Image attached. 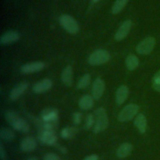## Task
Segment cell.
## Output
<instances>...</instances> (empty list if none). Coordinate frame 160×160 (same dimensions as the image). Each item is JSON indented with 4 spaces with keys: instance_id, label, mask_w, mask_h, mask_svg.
Listing matches in <instances>:
<instances>
[{
    "instance_id": "f546056e",
    "label": "cell",
    "mask_w": 160,
    "mask_h": 160,
    "mask_svg": "<svg viewBox=\"0 0 160 160\" xmlns=\"http://www.w3.org/2000/svg\"><path fill=\"white\" fill-rule=\"evenodd\" d=\"M0 158L1 160H5L6 158V153L3 145L0 144Z\"/></svg>"
},
{
    "instance_id": "9c48e42d",
    "label": "cell",
    "mask_w": 160,
    "mask_h": 160,
    "mask_svg": "<svg viewBox=\"0 0 160 160\" xmlns=\"http://www.w3.org/2000/svg\"><path fill=\"white\" fill-rule=\"evenodd\" d=\"M41 117L43 122L56 124L59 118L58 111L54 108H46L42 111Z\"/></svg>"
},
{
    "instance_id": "5b68a950",
    "label": "cell",
    "mask_w": 160,
    "mask_h": 160,
    "mask_svg": "<svg viewBox=\"0 0 160 160\" xmlns=\"http://www.w3.org/2000/svg\"><path fill=\"white\" fill-rule=\"evenodd\" d=\"M139 107L136 104H129L124 106L118 115V119L121 122L131 121L138 113Z\"/></svg>"
},
{
    "instance_id": "8992f818",
    "label": "cell",
    "mask_w": 160,
    "mask_h": 160,
    "mask_svg": "<svg viewBox=\"0 0 160 160\" xmlns=\"http://www.w3.org/2000/svg\"><path fill=\"white\" fill-rule=\"evenodd\" d=\"M156 44V41L152 37H148L138 43L136 47V52L142 55H146L149 54Z\"/></svg>"
},
{
    "instance_id": "52a82bcc",
    "label": "cell",
    "mask_w": 160,
    "mask_h": 160,
    "mask_svg": "<svg viewBox=\"0 0 160 160\" xmlns=\"http://www.w3.org/2000/svg\"><path fill=\"white\" fill-rule=\"evenodd\" d=\"M39 140L44 144L51 146L56 143L57 137L53 129H48L42 128L41 129L38 134Z\"/></svg>"
},
{
    "instance_id": "4fadbf2b",
    "label": "cell",
    "mask_w": 160,
    "mask_h": 160,
    "mask_svg": "<svg viewBox=\"0 0 160 160\" xmlns=\"http://www.w3.org/2000/svg\"><path fill=\"white\" fill-rule=\"evenodd\" d=\"M28 83L26 81L21 82L16 84L11 91L9 98L12 101L18 99L28 89Z\"/></svg>"
},
{
    "instance_id": "3957f363",
    "label": "cell",
    "mask_w": 160,
    "mask_h": 160,
    "mask_svg": "<svg viewBox=\"0 0 160 160\" xmlns=\"http://www.w3.org/2000/svg\"><path fill=\"white\" fill-rule=\"evenodd\" d=\"M59 22L63 29L68 33L76 34L79 31V26L77 21L71 15L63 14L59 18Z\"/></svg>"
},
{
    "instance_id": "484cf974",
    "label": "cell",
    "mask_w": 160,
    "mask_h": 160,
    "mask_svg": "<svg viewBox=\"0 0 160 160\" xmlns=\"http://www.w3.org/2000/svg\"><path fill=\"white\" fill-rule=\"evenodd\" d=\"M152 85L156 91L160 92V70L154 76L152 80Z\"/></svg>"
},
{
    "instance_id": "44dd1931",
    "label": "cell",
    "mask_w": 160,
    "mask_h": 160,
    "mask_svg": "<svg viewBox=\"0 0 160 160\" xmlns=\"http://www.w3.org/2000/svg\"><path fill=\"white\" fill-rule=\"evenodd\" d=\"M126 68L130 70H134L139 65V59L136 56L133 54H129L125 61Z\"/></svg>"
},
{
    "instance_id": "4316f807",
    "label": "cell",
    "mask_w": 160,
    "mask_h": 160,
    "mask_svg": "<svg viewBox=\"0 0 160 160\" xmlns=\"http://www.w3.org/2000/svg\"><path fill=\"white\" fill-rule=\"evenodd\" d=\"M95 122V119L94 115L89 114L87 116L86 118V121L84 124V128L86 129H90L92 126H94Z\"/></svg>"
},
{
    "instance_id": "f1b7e54d",
    "label": "cell",
    "mask_w": 160,
    "mask_h": 160,
    "mask_svg": "<svg viewBox=\"0 0 160 160\" xmlns=\"http://www.w3.org/2000/svg\"><path fill=\"white\" fill-rule=\"evenodd\" d=\"M43 160H60V159L57 154L53 152H49L44 156Z\"/></svg>"
},
{
    "instance_id": "1f68e13d",
    "label": "cell",
    "mask_w": 160,
    "mask_h": 160,
    "mask_svg": "<svg viewBox=\"0 0 160 160\" xmlns=\"http://www.w3.org/2000/svg\"><path fill=\"white\" fill-rule=\"evenodd\" d=\"M59 149L62 153H66V152H67L66 148H64V146H59Z\"/></svg>"
},
{
    "instance_id": "e0dca14e",
    "label": "cell",
    "mask_w": 160,
    "mask_h": 160,
    "mask_svg": "<svg viewBox=\"0 0 160 160\" xmlns=\"http://www.w3.org/2000/svg\"><path fill=\"white\" fill-rule=\"evenodd\" d=\"M61 80L65 86L68 87L72 86L73 80V71L72 68L71 66H67L63 69L61 73Z\"/></svg>"
},
{
    "instance_id": "cb8c5ba5",
    "label": "cell",
    "mask_w": 160,
    "mask_h": 160,
    "mask_svg": "<svg viewBox=\"0 0 160 160\" xmlns=\"http://www.w3.org/2000/svg\"><path fill=\"white\" fill-rule=\"evenodd\" d=\"M91 76L89 74L86 73L84 74L78 81L77 88L79 89H82L87 88L91 82Z\"/></svg>"
},
{
    "instance_id": "6da1fadb",
    "label": "cell",
    "mask_w": 160,
    "mask_h": 160,
    "mask_svg": "<svg viewBox=\"0 0 160 160\" xmlns=\"http://www.w3.org/2000/svg\"><path fill=\"white\" fill-rule=\"evenodd\" d=\"M5 118L7 122L10 124L15 130L23 133H28L29 131L30 127L28 123L21 118L15 111H7L5 114Z\"/></svg>"
},
{
    "instance_id": "d6986e66",
    "label": "cell",
    "mask_w": 160,
    "mask_h": 160,
    "mask_svg": "<svg viewBox=\"0 0 160 160\" xmlns=\"http://www.w3.org/2000/svg\"><path fill=\"white\" fill-rule=\"evenodd\" d=\"M132 150V146L129 142L121 144L117 149V155L120 158H124L128 156Z\"/></svg>"
},
{
    "instance_id": "d4e9b609",
    "label": "cell",
    "mask_w": 160,
    "mask_h": 160,
    "mask_svg": "<svg viewBox=\"0 0 160 160\" xmlns=\"http://www.w3.org/2000/svg\"><path fill=\"white\" fill-rule=\"evenodd\" d=\"M76 132V129L75 128H64L62 129L61 131V136L64 138V139H67V138H70L74 135H75Z\"/></svg>"
},
{
    "instance_id": "ffe728a7",
    "label": "cell",
    "mask_w": 160,
    "mask_h": 160,
    "mask_svg": "<svg viewBox=\"0 0 160 160\" xmlns=\"http://www.w3.org/2000/svg\"><path fill=\"white\" fill-rule=\"evenodd\" d=\"M134 125L138 129V131L143 134L146 132L147 128L146 118L144 114L139 113L138 114L134 119Z\"/></svg>"
},
{
    "instance_id": "ba28073f",
    "label": "cell",
    "mask_w": 160,
    "mask_h": 160,
    "mask_svg": "<svg viewBox=\"0 0 160 160\" xmlns=\"http://www.w3.org/2000/svg\"><path fill=\"white\" fill-rule=\"evenodd\" d=\"M105 89V83L104 81L101 78H96L93 82L92 89H91V93L92 96L95 100L99 99Z\"/></svg>"
},
{
    "instance_id": "d6a6232c",
    "label": "cell",
    "mask_w": 160,
    "mask_h": 160,
    "mask_svg": "<svg viewBox=\"0 0 160 160\" xmlns=\"http://www.w3.org/2000/svg\"><path fill=\"white\" fill-rule=\"evenodd\" d=\"M28 160H39V159L35 156H31V157L28 158Z\"/></svg>"
},
{
    "instance_id": "603a6c76",
    "label": "cell",
    "mask_w": 160,
    "mask_h": 160,
    "mask_svg": "<svg viewBox=\"0 0 160 160\" xmlns=\"http://www.w3.org/2000/svg\"><path fill=\"white\" fill-rule=\"evenodd\" d=\"M128 1L129 0H116L111 8L112 13L114 14H119L124 8Z\"/></svg>"
},
{
    "instance_id": "5bb4252c",
    "label": "cell",
    "mask_w": 160,
    "mask_h": 160,
    "mask_svg": "<svg viewBox=\"0 0 160 160\" xmlns=\"http://www.w3.org/2000/svg\"><path fill=\"white\" fill-rule=\"evenodd\" d=\"M19 34L16 31H8L2 34L0 38V43L1 44H9L18 41L19 39Z\"/></svg>"
},
{
    "instance_id": "7a4b0ae2",
    "label": "cell",
    "mask_w": 160,
    "mask_h": 160,
    "mask_svg": "<svg viewBox=\"0 0 160 160\" xmlns=\"http://www.w3.org/2000/svg\"><path fill=\"white\" fill-rule=\"evenodd\" d=\"M95 122L93 126V132L99 133L105 130L109 124L108 117L106 110L103 108L97 109L94 112Z\"/></svg>"
},
{
    "instance_id": "8fae6325",
    "label": "cell",
    "mask_w": 160,
    "mask_h": 160,
    "mask_svg": "<svg viewBox=\"0 0 160 160\" xmlns=\"http://www.w3.org/2000/svg\"><path fill=\"white\" fill-rule=\"evenodd\" d=\"M45 66L42 61H34L23 64L21 67V71L24 74H31L41 71Z\"/></svg>"
},
{
    "instance_id": "ac0fdd59",
    "label": "cell",
    "mask_w": 160,
    "mask_h": 160,
    "mask_svg": "<svg viewBox=\"0 0 160 160\" xmlns=\"http://www.w3.org/2000/svg\"><path fill=\"white\" fill-rule=\"evenodd\" d=\"M94 98L88 94L82 96L79 101V107L82 110L91 109L94 106Z\"/></svg>"
},
{
    "instance_id": "2e32d148",
    "label": "cell",
    "mask_w": 160,
    "mask_h": 160,
    "mask_svg": "<svg viewBox=\"0 0 160 160\" xmlns=\"http://www.w3.org/2000/svg\"><path fill=\"white\" fill-rule=\"evenodd\" d=\"M36 147V141L32 136H26L20 143V148L22 151L30 152Z\"/></svg>"
},
{
    "instance_id": "836d02e7",
    "label": "cell",
    "mask_w": 160,
    "mask_h": 160,
    "mask_svg": "<svg viewBox=\"0 0 160 160\" xmlns=\"http://www.w3.org/2000/svg\"><path fill=\"white\" fill-rule=\"evenodd\" d=\"M92 2H94V3H96V2H98L99 0H92Z\"/></svg>"
},
{
    "instance_id": "9a60e30c",
    "label": "cell",
    "mask_w": 160,
    "mask_h": 160,
    "mask_svg": "<svg viewBox=\"0 0 160 160\" xmlns=\"http://www.w3.org/2000/svg\"><path fill=\"white\" fill-rule=\"evenodd\" d=\"M129 94V89L125 85L120 86L116 90L115 94V101L118 105L123 104L126 100Z\"/></svg>"
},
{
    "instance_id": "4dcf8cb0",
    "label": "cell",
    "mask_w": 160,
    "mask_h": 160,
    "mask_svg": "<svg viewBox=\"0 0 160 160\" xmlns=\"http://www.w3.org/2000/svg\"><path fill=\"white\" fill-rule=\"evenodd\" d=\"M99 159V157L97 154H91L89 155L88 156H86L83 160H98Z\"/></svg>"
},
{
    "instance_id": "7c38bea8",
    "label": "cell",
    "mask_w": 160,
    "mask_h": 160,
    "mask_svg": "<svg viewBox=\"0 0 160 160\" xmlns=\"http://www.w3.org/2000/svg\"><path fill=\"white\" fill-rule=\"evenodd\" d=\"M52 86V81L49 78H44L39 81L33 86L32 91L36 94L43 93L49 91Z\"/></svg>"
},
{
    "instance_id": "83f0119b",
    "label": "cell",
    "mask_w": 160,
    "mask_h": 160,
    "mask_svg": "<svg viewBox=\"0 0 160 160\" xmlns=\"http://www.w3.org/2000/svg\"><path fill=\"white\" fill-rule=\"evenodd\" d=\"M81 118H82V114L80 112H75L72 114V122L75 125H78L80 124L81 121Z\"/></svg>"
},
{
    "instance_id": "30bf717a",
    "label": "cell",
    "mask_w": 160,
    "mask_h": 160,
    "mask_svg": "<svg viewBox=\"0 0 160 160\" xmlns=\"http://www.w3.org/2000/svg\"><path fill=\"white\" fill-rule=\"evenodd\" d=\"M132 26V22L129 19H127L122 22L114 34V39L117 41L123 40L129 34Z\"/></svg>"
},
{
    "instance_id": "277c9868",
    "label": "cell",
    "mask_w": 160,
    "mask_h": 160,
    "mask_svg": "<svg viewBox=\"0 0 160 160\" xmlns=\"http://www.w3.org/2000/svg\"><path fill=\"white\" fill-rule=\"evenodd\" d=\"M110 59L109 52L105 49H99L93 51L88 57V63L91 66H99L106 63Z\"/></svg>"
},
{
    "instance_id": "7402d4cb",
    "label": "cell",
    "mask_w": 160,
    "mask_h": 160,
    "mask_svg": "<svg viewBox=\"0 0 160 160\" xmlns=\"http://www.w3.org/2000/svg\"><path fill=\"white\" fill-rule=\"evenodd\" d=\"M0 138L5 141H11L15 138L14 132L8 128H1L0 130Z\"/></svg>"
}]
</instances>
